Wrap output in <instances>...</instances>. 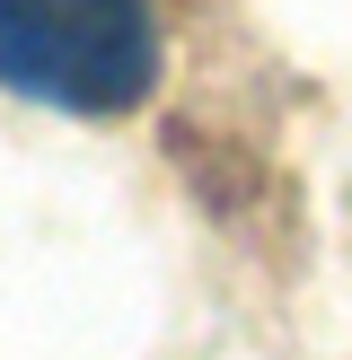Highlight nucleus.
I'll return each instance as SVG.
<instances>
[{"label": "nucleus", "instance_id": "nucleus-1", "mask_svg": "<svg viewBox=\"0 0 352 360\" xmlns=\"http://www.w3.org/2000/svg\"><path fill=\"white\" fill-rule=\"evenodd\" d=\"M158 79L150 0H0V88L53 115H132Z\"/></svg>", "mask_w": 352, "mask_h": 360}]
</instances>
